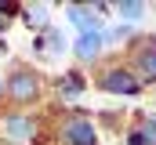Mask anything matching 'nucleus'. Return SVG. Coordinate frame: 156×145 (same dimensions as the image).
<instances>
[{"instance_id": "2", "label": "nucleus", "mask_w": 156, "mask_h": 145, "mask_svg": "<svg viewBox=\"0 0 156 145\" xmlns=\"http://www.w3.org/2000/svg\"><path fill=\"white\" fill-rule=\"evenodd\" d=\"M102 91H109V94H138L142 83H138L134 72H127V69H109L102 76Z\"/></svg>"}, {"instance_id": "12", "label": "nucleus", "mask_w": 156, "mask_h": 145, "mask_svg": "<svg viewBox=\"0 0 156 145\" xmlns=\"http://www.w3.org/2000/svg\"><path fill=\"white\" fill-rule=\"evenodd\" d=\"M138 134H142V142H145V145H156V116H145V120H142Z\"/></svg>"}, {"instance_id": "13", "label": "nucleus", "mask_w": 156, "mask_h": 145, "mask_svg": "<svg viewBox=\"0 0 156 145\" xmlns=\"http://www.w3.org/2000/svg\"><path fill=\"white\" fill-rule=\"evenodd\" d=\"M131 26H116V29H109V33H102V44H113V40H123Z\"/></svg>"}, {"instance_id": "8", "label": "nucleus", "mask_w": 156, "mask_h": 145, "mask_svg": "<svg viewBox=\"0 0 156 145\" xmlns=\"http://www.w3.org/2000/svg\"><path fill=\"white\" fill-rule=\"evenodd\" d=\"M37 51H51V55H62V51H66V36L58 33V29H51V26H47V29L40 33V40H37Z\"/></svg>"}, {"instance_id": "16", "label": "nucleus", "mask_w": 156, "mask_h": 145, "mask_svg": "<svg viewBox=\"0 0 156 145\" xmlns=\"http://www.w3.org/2000/svg\"><path fill=\"white\" fill-rule=\"evenodd\" d=\"M4 91H7V83H4V80H0V94H4Z\"/></svg>"}, {"instance_id": "7", "label": "nucleus", "mask_w": 156, "mask_h": 145, "mask_svg": "<svg viewBox=\"0 0 156 145\" xmlns=\"http://www.w3.org/2000/svg\"><path fill=\"white\" fill-rule=\"evenodd\" d=\"M73 51H76V58L91 62V58L102 51V33H80V36H76V44H73Z\"/></svg>"}, {"instance_id": "9", "label": "nucleus", "mask_w": 156, "mask_h": 145, "mask_svg": "<svg viewBox=\"0 0 156 145\" xmlns=\"http://www.w3.org/2000/svg\"><path fill=\"white\" fill-rule=\"evenodd\" d=\"M22 18H26V26H33V29H47V7H26L22 11Z\"/></svg>"}, {"instance_id": "4", "label": "nucleus", "mask_w": 156, "mask_h": 145, "mask_svg": "<svg viewBox=\"0 0 156 145\" xmlns=\"http://www.w3.org/2000/svg\"><path fill=\"white\" fill-rule=\"evenodd\" d=\"M37 87H40V80L33 72H26V69H18L7 80V94H11L18 105H22V102H33V98H37Z\"/></svg>"}, {"instance_id": "15", "label": "nucleus", "mask_w": 156, "mask_h": 145, "mask_svg": "<svg viewBox=\"0 0 156 145\" xmlns=\"http://www.w3.org/2000/svg\"><path fill=\"white\" fill-rule=\"evenodd\" d=\"M4 29H7V18H0V33H4Z\"/></svg>"}, {"instance_id": "5", "label": "nucleus", "mask_w": 156, "mask_h": 145, "mask_svg": "<svg viewBox=\"0 0 156 145\" xmlns=\"http://www.w3.org/2000/svg\"><path fill=\"white\" fill-rule=\"evenodd\" d=\"M66 15H69V22L76 26L80 33H102V22H98V7H69Z\"/></svg>"}, {"instance_id": "11", "label": "nucleus", "mask_w": 156, "mask_h": 145, "mask_svg": "<svg viewBox=\"0 0 156 145\" xmlns=\"http://www.w3.org/2000/svg\"><path fill=\"white\" fill-rule=\"evenodd\" d=\"M116 11L123 15V18H142V15H145V4H138V0H123V4H116Z\"/></svg>"}, {"instance_id": "14", "label": "nucleus", "mask_w": 156, "mask_h": 145, "mask_svg": "<svg viewBox=\"0 0 156 145\" xmlns=\"http://www.w3.org/2000/svg\"><path fill=\"white\" fill-rule=\"evenodd\" d=\"M127 145H145V142H142V134H138V127L131 131V138H127Z\"/></svg>"}, {"instance_id": "3", "label": "nucleus", "mask_w": 156, "mask_h": 145, "mask_svg": "<svg viewBox=\"0 0 156 145\" xmlns=\"http://www.w3.org/2000/svg\"><path fill=\"white\" fill-rule=\"evenodd\" d=\"M138 83H156V36H145L138 44Z\"/></svg>"}, {"instance_id": "1", "label": "nucleus", "mask_w": 156, "mask_h": 145, "mask_svg": "<svg viewBox=\"0 0 156 145\" xmlns=\"http://www.w3.org/2000/svg\"><path fill=\"white\" fill-rule=\"evenodd\" d=\"M62 138L66 145H94V123L87 116H69L62 123Z\"/></svg>"}, {"instance_id": "10", "label": "nucleus", "mask_w": 156, "mask_h": 145, "mask_svg": "<svg viewBox=\"0 0 156 145\" xmlns=\"http://www.w3.org/2000/svg\"><path fill=\"white\" fill-rule=\"evenodd\" d=\"M80 91H83V76H80V72H66V76H62V94H66V98H76Z\"/></svg>"}, {"instance_id": "6", "label": "nucleus", "mask_w": 156, "mask_h": 145, "mask_svg": "<svg viewBox=\"0 0 156 145\" xmlns=\"http://www.w3.org/2000/svg\"><path fill=\"white\" fill-rule=\"evenodd\" d=\"M4 131H7V138H15V142H29L33 138V120L29 116H22V112H15V116H7V123H4Z\"/></svg>"}]
</instances>
